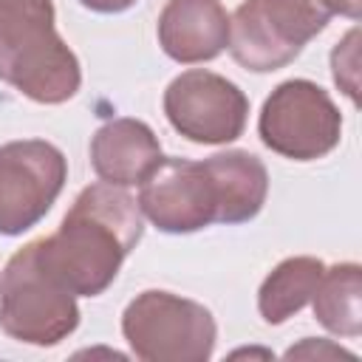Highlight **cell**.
Returning <instances> with one entry per match:
<instances>
[{
	"label": "cell",
	"instance_id": "ac0fdd59",
	"mask_svg": "<svg viewBox=\"0 0 362 362\" xmlns=\"http://www.w3.org/2000/svg\"><path fill=\"white\" fill-rule=\"evenodd\" d=\"M79 3L99 14H119V11H127L130 6H136L139 0H79Z\"/></svg>",
	"mask_w": 362,
	"mask_h": 362
},
{
	"label": "cell",
	"instance_id": "5bb4252c",
	"mask_svg": "<svg viewBox=\"0 0 362 362\" xmlns=\"http://www.w3.org/2000/svg\"><path fill=\"white\" fill-rule=\"evenodd\" d=\"M362 272L356 263H337L322 272V280L311 297L314 317L337 337L362 334Z\"/></svg>",
	"mask_w": 362,
	"mask_h": 362
},
{
	"label": "cell",
	"instance_id": "52a82bcc",
	"mask_svg": "<svg viewBox=\"0 0 362 362\" xmlns=\"http://www.w3.org/2000/svg\"><path fill=\"white\" fill-rule=\"evenodd\" d=\"M68 178L59 147L42 139H17L0 147V235H23L37 226Z\"/></svg>",
	"mask_w": 362,
	"mask_h": 362
},
{
	"label": "cell",
	"instance_id": "9c48e42d",
	"mask_svg": "<svg viewBox=\"0 0 362 362\" xmlns=\"http://www.w3.org/2000/svg\"><path fill=\"white\" fill-rule=\"evenodd\" d=\"M139 187V209L161 232L187 235L218 223L215 189L204 161L161 158Z\"/></svg>",
	"mask_w": 362,
	"mask_h": 362
},
{
	"label": "cell",
	"instance_id": "8fae6325",
	"mask_svg": "<svg viewBox=\"0 0 362 362\" xmlns=\"http://www.w3.org/2000/svg\"><path fill=\"white\" fill-rule=\"evenodd\" d=\"M161 144L156 133L139 119H113L102 124L90 139L93 173L116 187L141 184L161 164Z\"/></svg>",
	"mask_w": 362,
	"mask_h": 362
},
{
	"label": "cell",
	"instance_id": "8992f818",
	"mask_svg": "<svg viewBox=\"0 0 362 362\" xmlns=\"http://www.w3.org/2000/svg\"><path fill=\"white\" fill-rule=\"evenodd\" d=\"M257 133L272 153L291 161H314L339 144L342 113L317 82L288 79L263 102Z\"/></svg>",
	"mask_w": 362,
	"mask_h": 362
},
{
	"label": "cell",
	"instance_id": "ba28073f",
	"mask_svg": "<svg viewBox=\"0 0 362 362\" xmlns=\"http://www.w3.org/2000/svg\"><path fill=\"white\" fill-rule=\"evenodd\" d=\"M164 116L195 144H226L243 133L249 99L226 76L192 68L167 85Z\"/></svg>",
	"mask_w": 362,
	"mask_h": 362
},
{
	"label": "cell",
	"instance_id": "4fadbf2b",
	"mask_svg": "<svg viewBox=\"0 0 362 362\" xmlns=\"http://www.w3.org/2000/svg\"><path fill=\"white\" fill-rule=\"evenodd\" d=\"M322 272H325V263L317 257H308V255L288 257V260L277 263L257 291L260 317L269 325H280L288 317H294L303 305L311 303V297L322 280Z\"/></svg>",
	"mask_w": 362,
	"mask_h": 362
},
{
	"label": "cell",
	"instance_id": "7c38bea8",
	"mask_svg": "<svg viewBox=\"0 0 362 362\" xmlns=\"http://www.w3.org/2000/svg\"><path fill=\"white\" fill-rule=\"evenodd\" d=\"M215 189L218 223H243L252 221L269 195L266 164L246 150H226L204 158Z\"/></svg>",
	"mask_w": 362,
	"mask_h": 362
},
{
	"label": "cell",
	"instance_id": "5b68a950",
	"mask_svg": "<svg viewBox=\"0 0 362 362\" xmlns=\"http://www.w3.org/2000/svg\"><path fill=\"white\" fill-rule=\"evenodd\" d=\"M328 20L322 8L305 0H243L229 17L226 48L238 65L269 74L294 62Z\"/></svg>",
	"mask_w": 362,
	"mask_h": 362
},
{
	"label": "cell",
	"instance_id": "9a60e30c",
	"mask_svg": "<svg viewBox=\"0 0 362 362\" xmlns=\"http://www.w3.org/2000/svg\"><path fill=\"white\" fill-rule=\"evenodd\" d=\"M356 65H359V31L351 28L342 42L331 51V68H334V82L339 90L356 102Z\"/></svg>",
	"mask_w": 362,
	"mask_h": 362
},
{
	"label": "cell",
	"instance_id": "6da1fadb",
	"mask_svg": "<svg viewBox=\"0 0 362 362\" xmlns=\"http://www.w3.org/2000/svg\"><path fill=\"white\" fill-rule=\"evenodd\" d=\"M141 232L139 201L124 187L96 181L76 195L59 229L34 243L42 266L74 297H96L116 280Z\"/></svg>",
	"mask_w": 362,
	"mask_h": 362
},
{
	"label": "cell",
	"instance_id": "277c9868",
	"mask_svg": "<svg viewBox=\"0 0 362 362\" xmlns=\"http://www.w3.org/2000/svg\"><path fill=\"white\" fill-rule=\"evenodd\" d=\"M130 351L147 362H204L215 348V317L206 305L173 291H141L122 314Z\"/></svg>",
	"mask_w": 362,
	"mask_h": 362
},
{
	"label": "cell",
	"instance_id": "2e32d148",
	"mask_svg": "<svg viewBox=\"0 0 362 362\" xmlns=\"http://www.w3.org/2000/svg\"><path fill=\"white\" fill-rule=\"evenodd\" d=\"M286 356L288 359H294V356H317V359L320 356H345V359H354L351 351H345L339 345H331L328 339H314V337H305L297 348H288Z\"/></svg>",
	"mask_w": 362,
	"mask_h": 362
},
{
	"label": "cell",
	"instance_id": "30bf717a",
	"mask_svg": "<svg viewBox=\"0 0 362 362\" xmlns=\"http://www.w3.org/2000/svg\"><path fill=\"white\" fill-rule=\"evenodd\" d=\"M229 42V14L221 0H167L158 14V45L175 62H209Z\"/></svg>",
	"mask_w": 362,
	"mask_h": 362
},
{
	"label": "cell",
	"instance_id": "e0dca14e",
	"mask_svg": "<svg viewBox=\"0 0 362 362\" xmlns=\"http://www.w3.org/2000/svg\"><path fill=\"white\" fill-rule=\"evenodd\" d=\"M305 3L322 8L328 17L342 14V17H351V20H356L359 17V8H362V0H305Z\"/></svg>",
	"mask_w": 362,
	"mask_h": 362
},
{
	"label": "cell",
	"instance_id": "7a4b0ae2",
	"mask_svg": "<svg viewBox=\"0 0 362 362\" xmlns=\"http://www.w3.org/2000/svg\"><path fill=\"white\" fill-rule=\"evenodd\" d=\"M0 82L40 105L79 90V59L57 34L51 0H0Z\"/></svg>",
	"mask_w": 362,
	"mask_h": 362
},
{
	"label": "cell",
	"instance_id": "3957f363",
	"mask_svg": "<svg viewBox=\"0 0 362 362\" xmlns=\"http://www.w3.org/2000/svg\"><path fill=\"white\" fill-rule=\"evenodd\" d=\"M76 325V297L42 266L37 243L17 249L0 274V328L25 345H57Z\"/></svg>",
	"mask_w": 362,
	"mask_h": 362
}]
</instances>
